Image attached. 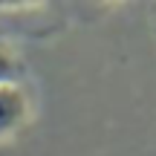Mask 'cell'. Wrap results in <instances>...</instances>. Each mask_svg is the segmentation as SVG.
Wrapping results in <instances>:
<instances>
[{"instance_id": "7a4b0ae2", "label": "cell", "mask_w": 156, "mask_h": 156, "mask_svg": "<svg viewBox=\"0 0 156 156\" xmlns=\"http://www.w3.org/2000/svg\"><path fill=\"white\" fill-rule=\"evenodd\" d=\"M20 78H23V64L6 46H0V84H20Z\"/></svg>"}, {"instance_id": "6da1fadb", "label": "cell", "mask_w": 156, "mask_h": 156, "mask_svg": "<svg viewBox=\"0 0 156 156\" xmlns=\"http://www.w3.org/2000/svg\"><path fill=\"white\" fill-rule=\"evenodd\" d=\"M29 122V95L20 84H0V139L15 136Z\"/></svg>"}]
</instances>
